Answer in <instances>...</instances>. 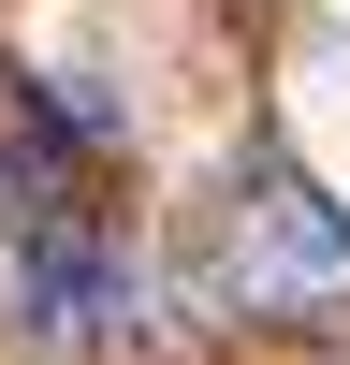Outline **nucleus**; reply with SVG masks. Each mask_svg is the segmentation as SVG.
Returning a JSON list of instances; mask_svg holds the SVG:
<instances>
[{"instance_id": "f257e3e1", "label": "nucleus", "mask_w": 350, "mask_h": 365, "mask_svg": "<svg viewBox=\"0 0 350 365\" xmlns=\"http://www.w3.org/2000/svg\"><path fill=\"white\" fill-rule=\"evenodd\" d=\"M219 292H233V307H262V322L350 307V220H336L321 190H292V175H248L233 220H219Z\"/></svg>"}, {"instance_id": "f03ea898", "label": "nucleus", "mask_w": 350, "mask_h": 365, "mask_svg": "<svg viewBox=\"0 0 350 365\" xmlns=\"http://www.w3.org/2000/svg\"><path fill=\"white\" fill-rule=\"evenodd\" d=\"M15 322H44V336H132L117 249H102V234H29V249H15Z\"/></svg>"}, {"instance_id": "7ed1b4c3", "label": "nucleus", "mask_w": 350, "mask_h": 365, "mask_svg": "<svg viewBox=\"0 0 350 365\" xmlns=\"http://www.w3.org/2000/svg\"><path fill=\"white\" fill-rule=\"evenodd\" d=\"M336 365H350V351H336Z\"/></svg>"}]
</instances>
